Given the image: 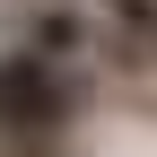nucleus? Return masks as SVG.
Segmentation results:
<instances>
[{"label":"nucleus","instance_id":"f03ea898","mask_svg":"<svg viewBox=\"0 0 157 157\" xmlns=\"http://www.w3.org/2000/svg\"><path fill=\"white\" fill-rule=\"evenodd\" d=\"M17 44L44 52V61H61V70H96L113 35H105V17L87 0H26L17 9Z\"/></svg>","mask_w":157,"mask_h":157},{"label":"nucleus","instance_id":"7ed1b4c3","mask_svg":"<svg viewBox=\"0 0 157 157\" xmlns=\"http://www.w3.org/2000/svg\"><path fill=\"white\" fill-rule=\"evenodd\" d=\"M105 17V61L113 70H157V0H87Z\"/></svg>","mask_w":157,"mask_h":157},{"label":"nucleus","instance_id":"f257e3e1","mask_svg":"<svg viewBox=\"0 0 157 157\" xmlns=\"http://www.w3.org/2000/svg\"><path fill=\"white\" fill-rule=\"evenodd\" d=\"M87 105V70H61L44 52H0V140H52Z\"/></svg>","mask_w":157,"mask_h":157}]
</instances>
